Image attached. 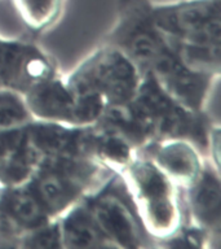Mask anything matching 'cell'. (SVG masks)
<instances>
[{"mask_svg": "<svg viewBox=\"0 0 221 249\" xmlns=\"http://www.w3.org/2000/svg\"><path fill=\"white\" fill-rule=\"evenodd\" d=\"M119 177L151 240L159 244L176 235L185 225L182 190L174 186L146 155L139 153Z\"/></svg>", "mask_w": 221, "mask_h": 249, "instance_id": "obj_1", "label": "cell"}, {"mask_svg": "<svg viewBox=\"0 0 221 249\" xmlns=\"http://www.w3.org/2000/svg\"><path fill=\"white\" fill-rule=\"evenodd\" d=\"M118 174L87 159H66L43 165L29 184L53 219L104 188Z\"/></svg>", "mask_w": 221, "mask_h": 249, "instance_id": "obj_2", "label": "cell"}, {"mask_svg": "<svg viewBox=\"0 0 221 249\" xmlns=\"http://www.w3.org/2000/svg\"><path fill=\"white\" fill-rule=\"evenodd\" d=\"M131 103L146 128L151 144L170 139L188 140L207 160L213 122L205 112H190L170 100L147 74Z\"/></svg>", "mask_w": 221, "mask_h": 249, "instance_id": "obj_3", "label": "cell"}, {"mask_svg": "<svg viewBox=\"0 0 221 249\" xmlns=\"http://www.w3.org/2000/svg\"><path fill=\"white\" fill-rule=\"evenodd\" d=\"M143 78L145 74L127 54L104 43L66 78V82L79 95L98 97L109 107L133 100Z\"/></svg>", "mask_w": 221, "mask_h": 249, "instance_id": "obj_4", "label": "cell"}, {"mask_svg": "<svg viewBox=\"0 0 221 249\" xmlns=\"http://www.w3.org/2000/svg\"><path fill=\"white\" fill-rule=\"evenodd\" d=\"M84 204L91 217L112 244L114 249H137L153 247L145 232L135 206L119 175L88 198Z\"/></svg>", "mask_w": 221, "mask_h": 249, "instance_id": "obj_5", "label": "cell"}, {"mask_svg": "<svg viewBox=\"0 0 221 249\" xmlns=\"http://www.w3.org/2000/svg\"><path fill=\"white\" fill-rule=\"evenodd\" d=\"M105 44L127 54L140 70L146 71L166 42L155 26L151 0H118L116 19L105 36Z\"/></svg>", "mask_w": 221, "mask_h": 249, "instance_id": "obj_6", "label": "cell"}, {"mask_svg": "<svg viewBox=\"0 0 221 249\" xmlns=\"http://www.w3.org/2000/svg\"><path fill=\"white\" fill-rule=\"evenodd\" d=\"M153 18L166 43H221L220 0L153 3Z\"/></svg>", "mask_w": 221, "mask_h": 249, "instance_id": "obj_7", "label": "cell"}, {"mask_svg": "<svg viewBox=\"0 0 221 249\" xmlns=\"http://www.w3.org/2000/svg\"><path fill=\"white\" fill-rule=\"evenodd\" d=\"M23 97L34 120L74 127L96 124L106 108L98 97L75 92L60 75L39 83Z\"/></svg>", "mask_w": 221, "mask_h": 249, "instance_id": "obj_8", "label": "cell"}, {"mask_svg": "<svg viewBox=\"0 0 221 249\" xmlns=\"http://www.w3.org/2000/svg\"><path fill=\"white\" fill-rule=\"evenodd\" d=\"M56 75V62L36 43L0 38V89L26 95L35 86Z\"/></svg>", "mask_w": 221, "mask_h": 249, "instance_id": "obj_9", "label": "cell"}, {"mask_svg": "<svg viewBox=\"0 0 221 249\" xmlns=\"http://www.w3.org/2000/svg\"><path fill=\"white\" fill-rule=\"evenodd\" d=\"M146 74L170 100L190 112H205L217 77L186 68L170 47L155 57Z\"/></svg>", "mask_w": 221, "mask_h": 249, "instance_id": "obj_10", "label": "cell"}, {"mask_svg": "<svg viewBox=\"0 0 221 249\" xmlns=\"http://www.w3.org/2000/svg\"><path fill=\"white\" fill-rule=\"evenodd\" d=\"M53 221L32 191L26 187L0 186V241L3 247L17 243L30 231Z\"/></svg>", "mask_w": 221, "mask_h": 249, "instance_id": "obj_11", "label": "cell"}, {"mask_svg": "<svg viewBox=\"0 0 221 249\" xmlns=\"http://www.w3.org/2000/svg\"><path fill=\"white\" fill-rule=\"evenodd\" d=\"M84 127L34 120L27 124L25 147L35 166L66 159H83L81 142Z\"/></svg>", "mask_w": 221, "mask_h": 249, "instance_id": "obj_12", "label": "cell"}, {"mask_svg": "<svg viewBox=\"0 0 221 249\" xmlns=\"http://www.w3.org/2000/svg\"><path fill=\"white\" fill-rule=\"evenodd\" d=\"M186 223L203 230L211 241L220 247L221 236V182L220 171L205 162L199 178L182 191ZM213 248H216L213 244Z\"/></svg>", "mask_w": 221, "mask_h": 249, "instance_id": "obj_13", "label": "cell"}, {"mask_svg": "<svg viewBox=\"0 0 221 249\" xmlns=\"http://www.w3.org/2000/svg\"><path fill=\"white\" fill-rule=\"evenodd\" d=\"M180 190L189 188L201 175L205 162L201 152L188 140L170 139L151 144L141 152Z\"/></svg>", "mask_w": 221, "mask_h": 249, "instance_id": "obj_14", "label": "cell"}, {"mask_svg": "<svg viewBox=\"0 0 221 249\" xmlns=\"http://www.w3.org/2000/svg\"><path fill=\"white\" fill-rule=\"evenodd\" d=\"M23 130L0 134V186H29L38 170L25 147Z\"/></svg>", "mask_w": 221, "mask_h": 249, "instance_id": "obj_15", "label": "cell"}, {"mask_svg": "<svg viewBox=\"0 0 221 249\" xmlns=\"http://www.w3.org/2000/svg\"><path fill=\"white\" fill-rule=\"evenodd\" d=\"M62 248L114 249L91 217L84 201L57 218Z\"/></svg>", "mask_w": 221, "mask_h": 249, "instance_id": "obj_16", "label": "cell"}, {"mask_svg": "<svg viewBox=\"0 0 221 249\" xmlns=\"http://www.w3.org/2000/svg\"><path fill=\"white\" fill-rule=\"evenodd\" d=\"M97 126L129 144L137 152H143L151 145L146 128L132 103L109 105L97 121Z\"/></svg>", "mask_w": 221, "mask_h": 249, "instance_id": "obj_17", "label": "cell"}, {"mask_svg": "<svg viewBox=\"0 0 221 249\" xmlns=\"http://www.w3.org/2000/svg\"><path fill=\"white\" fill-rule=\"evenodd\" d=\"M190 70L220 78L221 43H166Z\"/></svg>", "mask_w": 221, "mask_h": 249, "instance_id": "obj_18", "label": "cell"}, {"mask_svg": "<svg viewBox=\"0 0 221 249\" xmlns=\"http://www.w3.org/2000/svg\"><path fill=\"white\" fill-rule=\"evenodd\" d=\"M19 17L31 31L42 33L58 19L63 0H13Z\"/></svg>", "mask_w": 221, "mask_h": 249, "instance_id": "obj_19", "label": "cell"}, {"mask_svg": "<svg viewBox=\"0 0 221 249\" xmlns=\"http://www.w3.org/2000/svg\"><path fill=\"white\" fill-rule=\"evenodd\" d=\"M32 121L23 95L0 89V134L26 127Z\"/></svg>", "mask_w": 221, "mask_h": 249, "instance_id": "obj_20", "label": "cell"}, {"mask_svg": "<svg viewBox=\"0 0 221 249\" xmlns=\"http://www.w3.org/2000/svg\"><path fill=\"white\" fill-rule=\"evenodd\" d=\"M17 248H62L57 219L26 233L18 240Z\"/></svg>", "mask_w": 221, "mask_h": 249, "instance_id": "obj_21", "label": "cell"}]
</instances>
